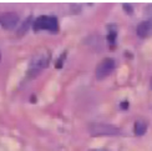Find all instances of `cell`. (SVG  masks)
<instances>
[{"mask_svg": "<svg viewBox=\"0 0 152 151\" xmlns=\"http://www.w3.org/2000/svg\"><path fill=\"white\" fill-rule=\"evenodd\" d=\"M50 59H51V55H50V53L48 51V50H41V51L39 54H36L34 55V58L33 60H31L30 62V73H39L41 69L44 67H46L49 65V62H50Z\"/></svg>", "mask_w": 152, "mask_h": 151, "instance_id": "obj_2", "label": "cell"}, {"mask_svg": "<svg viewBox=\"0 0 152 151\" xmlns=\"http://www.w3.org/2000/svg\"><path fill=\"white\" fill-rule=\"evenodd\" d=\"M145 11H146V14H148V12H150V19H151V20H152V5H150L148 6V8H146V10H145Z\"/></svg>", "mask_w": 152, "mask_h": 151, "instance_id": "obj_12", "label": "cell"}, {"mask_svg": "<svg viewBox=\"0 0 152 151\" xmlns=\"http://www.w3.org/2000/svg\"><path fill=\"white\" fill-rule=\"evenodd\" d=\"M124 9H125V11L127 12V14H132V12H134V9H132V6H130L129 4H124Z\"/></svg>", "mask_w": 152, "mask_h": 151, "instance_id": "obj_10", "label": "cell"}, {"mask_svg": "<svg viewBox=\"0 0 152 151\" xmlns=\"http://www.w3.org/2000/svg\"><path fill=\"white\" fill-rule=\"evenodd\" d=\"M88 131L92 136H117L121 133L118 128L109 124H91Z\"/></svg>", "mask_w": 152, "mask_h": 151, "instance_id": "obj_1", "label": "cell"}, {"mask_svg": "<svg viewBox=\"0 0 152 151\" xmlns=\"http://www.w3.org/2000/svg\"><path fill=\"white\" fill-rule=\"evenodd\" d=\"M121 108H122V109H127V103H126V101L122 103V104H121Z\"/></svg>", "mask_w": 152, "mask_h": 151, "instance_id": "obj_13", "label": "cell"}, {"mask_svg": "<svg viewBox=\"0 0 152 151\" xmlns=\"http://www.w3.org/2000/svg\"><path fill=\"white\" fill-rule=\"evenodd\" d=\"M136 33L140 37H148L152 36V20L151 19H147L145 21H141L137 25Z\"/></svg>", "mask_w": 152, "mask_h": 151, "instance_id": "obj_6", "label": "cell"}, {"mask_svg": "<svg viewBox=\"0 0 152 151\" xmlns=\"http://www.w3.org/2000/svg\"><path fill=\"white\" fill-rule=\"evenodd\" d=\"M115 65L116 62L112 58H105L104 60H101L96 67V71H95L96 73V78L101 80V79H105L106 76H109L113 71V69H115Z\"/></svg>", "mask_w": 152, "mask_h": 151, "instance_id": "obj_4", "label": "cell"}, {"mask_svg": "<svg viewBox=\"0 0 152 151\" xmlns=\"http://www.w3.org/2000/svg\"><path fill=\"white\" fill-rule=\"evenodd\" d=\"M147 130V125L145 121L142 120H138L135 122V128H134V133L137 135V136H142L145 135V133H146Z\"/></svg>", "mask_w": 152, "mask_h": 151, "instance_id": "obj_7", "label": "cell"}, {"mask_svg": "<svg viewBox=\"0 0 152 151\" xmlns=\"http://www.w3.org/2000/svg\"><path fill=\"white\" fill-rule=\"evenodd\" d=\"M64 59H65V55H62V58H61V59H59L58 61H56V65H55V66L58 67V69L62 66V60H64Z\"/></svg>", "mask_w": 152, "mask_h": 151, "instance_id": "obj_11", "label": "cell"}, {"mask_svg": "<svg viewBox=\"0 0 152 151\" xmlns=\"http://www.w3.org/2000/svg\"><path fill=\"white\" fill-rule=\"evenodd\" d=\"M107 41H109V44L112 48L115 46V43H116V31L115 30L109 31V34H107Z\"/></svg>", "mask_w": 152, "mask_h": 151, "instance_id": "obj_9", "label": "cell"}, {"mask_svg": "<svg viewBox=\"0 0 152 151\" xmlns=\"http://www.w3.org/2000/svg\"><path fill=\"white\" fill-rule=\"evenodd\" d=\"M30 24H31V18H28L23 23V25L20 26V29L18 30V35H19V36H21V35H24L25 33H26L28 29L30 28Z\"/></svg>", "mask_w": 152, "mask_h": 151, "instance_id": "obj_8", "label": "cell"}, {"mask_svg": "<svg viewBox=\"0 0 152 151\" xmlns=\"http://www.w3.org/2000/svg\"><path fill=\"white\" fill-rule=\"evenodd\" d=\"M33 26H34L35 31H39V30L58 31L59 24H58L56 18H54V16H40V18H37L35 20Z\"/></svg>", "mask_w": 152, "mask_h": 151, "instance_id": "obj_3", "label": "cell"}, {"mask_svg": "<svg viewBox=\"0 0 152 151\" xmlns=\"http://www.w3.org/2000/svg\"><path fill=\"white\" fill-rule=\"evenodd\" d=\"M0 24H1V26L6 30L15 29L19 24V15L12 11L3 12V14L0 15Z\"/></svg>", "mask_w": 152, "mask_h": 151, "instance_id": "obj_5", "label": "cell"}, {"mask_svg": "<svg viewBox=\"0 0 152 151\" xmlns=\"http://www.w3.org/2000/svg\"><path fill=\"white\" fill-rule=\"evenodd\" d=\"M0 60H1V54H0Z\"/></svg>", "mask_w": 152, "mask_h": 151, "instance_id": "obj_15", "label": "cell"}, {"mask_svg": "<svg viewBox=\"0 0 152 151\" xmlns=\"http://www.w3.org/2000/svg\"><path fill=\"white\" fill-rule=\"evenodd\" d=\"M150 86H151V89H152V78H151V80H150Z\"/></svg>", "mask_w": 152, "mask_h": 151, "instance_id": "obj_14", "label": "cell"}]
</instances>
